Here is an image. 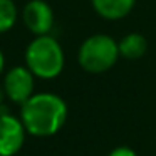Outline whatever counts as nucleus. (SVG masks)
<instances>
[{
	"label": "nucleus",
	"mask_w": 156,
	"mask_h": 156,
	"mask_svg": "<svg viewBox=\"0 0 156 156\" xmlns=\"http://www.w3.org/2000/svg\"><path fill=\"white\" fill-rule=\"evenodd\" d=\"M67 119V104L54 92H37L20 106V121L25 131L37 138L54 136Z\"/></svg>",
	"instance_id": "1"
},
{
	"label": "nucleus",
	"mask_w": 156,
	"mask_h": 156,
	"mask_svg": "<svg viewBox=\"0 0 156 156\" xmlns=\"http://www.w3.org/2000/svg\"><path fill=\"white\" fill-rule=\"evenodd\" d=\"M66 55L57 39L39 35L25 49V66L39 79H55L62 72Z\"/></svg>",
	"instance_id": "2"
},
{
	"label": "nucleus",
	"mask_w": 156,
	"mask_h": 156,
	"mask_svg": "<svg viewBox=\"0 0 156 156\" xmlns=\"http://www.w3.org/2000/svg\"><path fill=\"white\" fill-rule=\"evenodd\" d=\"M119 55L118 42L108 34H94L79 47V66L89 74H102L116 66Z\"/></svg>",
	"instance_id": "3"
},
{
	"label": "nucleus",
	"mask_w": 156,
	"mask_h": 156,
	"mask_svg": "<svg viewBox=\"0 0 156 156\" xmlns=\"http://www.w3.org/2000/svg\"><path fill=\"white\" fill-rule=\"evenodd\" d=\"M2 86L5 89L7 98L12 102L22 106L25 101H29L35 94L34 92L35 76L27 69V66H15V67L9 69Z\"/></svg>",
	"instance_id": "4"
},
{
	"label": "nucleus",
	"mask_w": 156,
	"mask_h": 156,
	"mask_svg": "<svg viewBox=\"0 0 156 156\" xmlns=\"http://www.w3.org/2000/svg\"><path fill=\"white\" fill-rule=\"evenodd\" d=\"M22 20L35 37L47 35L54 25V12L45 0H29L22 9Z\"/></svg>",
	"instance_id": "5"
},
{
	"label": "nucleus",
	"mask_w": 156,
	"mask_h": 156,
	"mask_svg": "<svg viewBox=\"0 0 156 156\" xmlns=\"http://www.w3.org/2000/svg\"><path fill=\"white\" fill-rule=\"evenodd\" d=\"M25 131L20 118L9 112L0 114V156H15L25 143Z\"/></svg>",
	"instance_id": "6"
},
{
	"label": "nucleus",
	"mask_w": 156,
	"mask_h": 156,
	"mask_svg": "<svg viewBox=\"0 0 156 156\" xmlns=\"http://www.w3.org/2000/svg\"><path fill=\"white\" fill-rule=\"evenodd\" d=\"M92 9L106 20H121L131 14L136 0H91Z\"/></svg>",
	"instance_id": "7"
},
{
	"label": "nucleus",
	"mask_w": 156,
	"mask_h": 156,
	"mask_svg": "<svg viewBox=\"0 0 156 156\" xmlns=\"http://www.w3.org/2000/svg\"><path fill=\"white\" fill-rule=\"evenodd\" d=\"M118 47L121 57L129 59V61H136V59H141L146 54L148 42H146V37L143 34L131 32V34H126L118 42Z\"/></svg>",
	"instance_id": "8"
},
{
	"label": "nucleus",
	"mask_w": 156,
	"mask_h": 156,
	"mask_svg": "<svg viewBox=\"0 0 156 156\" xmlns=\"http://www.w3.org/2000/svg\"><path fill=\"white\" fill-rule=\"evenodd\" d=\"M19 17L17 5L12 0H0V34L9 32Z\"/></svg>",
	"instance_id": "9"
},
{
	"label": "nucleus",
	"mask_w": 156,
	"mask_h": 156,
	"mask_svg": "<svg viewBox=\"0 0 156 156\" xmlns=\"http://www.w3.org/2000/svg\"><path fill=\"white\" fill-rule=\"evenodd\" d=\"M108 156H138L134 149L128 148V146H119V148H114Z\"/></svg>",
	"instance_id": "10"
},
{
	"label": "nucleus",
	"mask_w": 156,
	"mask_h": 156,
	"mask_svg": "<svg viewBox=\"0 0 156 156\" xmlns=\"http://www.w3.org/2000/svg\"><path fill=\"white\" fill-rule=\"evenodd\" d=\"M5 98H7V94H5V89H4V86L0 84V108L4 106V101H5Z\"/></svg>",
	"instance_id": "11"
},
{
	"label": "nucleus",
	"mask_w": 156,
	"mask_h": 156,
	"mask_svg": "<svg viewBox=\"0 0 156 156\" xmlns=\"http://www.w3.org/2000/svg\"><path fill=\"white\" fill-rule=\"evenodd\" d=\"M4 67H5V57H4V52L0 51V74L4 72Z\"/></svg>",
	"instance_id": "12"
}]
</instances>
